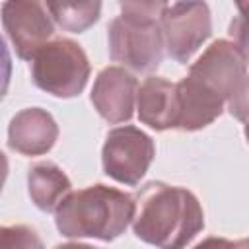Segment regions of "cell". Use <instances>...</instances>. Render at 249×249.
Here are the masks:
<instances>
[{
    "mask_svg": "<svg viewBox=\"0 0 249 249\" xmlns=\"http://www.w3.org/2000/svg\"><path fill=\"white\" fill-rule=\"evenodd\" d=\"M132 198L134 235L150 245L185 247L204 228L200 202L183 187L152 181Z\"/></svg>",
    "mask_w": 249,
    "mask_h": 249,
    "instance_id": "cell-1",
    "label": "cell"
},
{
    "mask_svg": "<svg viewBox=\"0 0 249 249\" xmlns=\"http://www.w3.org/2000/svg\"><path fill=\"white\" fill-rule=\"evenodd\" d=\"M134 198L107 185H89L70 191L54 210L58 231L70 239L119 237L132 220Z\"/></svg>",
    "mask_w": 249,
    "mask_h": 249,
    "instance_id": "cell-2",
    "label": "cell"
},
{
    "mask_svg": "<svg viewBox=\"0 0 249 249\" xmlns=\"http://www.w3.org/2000/svg\"><path fill=\"white\" fill-rule=\"evenodd\" d=\"M191 76L218 93L230 113L245 123L247 113V56L235 41H214L191 66Z\"/></svg>",
    "mask_w": 249,
    "mask_h": 249,
    "instance_id": "cell-3",
    "label": "cell"
},
{
    "mask_svg": "<svg viewBox=\"0 0 249 249\" xmlns=\"http://www.w3.org/2000/svg\"><path fill=\"white\" fill-rule=\"evenodd\" d=\"M31 78L39 89L54 97H74L88 84L89 60L70 39L47 41L31 58Z\"/></svg>",
    "mask_w": 249,
    "mask_h": 249,
    "instance_id": "cell-4",
    "label": "cell"
},
{
    "mask_svg": "<svg viewBox=\"0 0 249 249\" xmlns=\"http://www.w3.org/2000/svg\"><path fill=\"white\" fill-rule=\"evenodd\" d=\"M160 29L163 51L179 64H187L212 33L208 4L204 0H177L163 10Z\"/></svg>",
    "mask_w": 249,
    "mask_h": 249,
    "instance_id": "cell-5",
    "label": "cell"
},
{
    "mask_svg": "<svg viewBox=\"0 0 249 249\" xmlns=\"http://www.w3.org/2000/svg\"><path fill=\"white\" fill-rule=\"evenodd\" d=\"M156 148L152 138L136 126L124 124L107 132L101 163L105 175L123 185H136L148 171Z\"/></svg>",
    "mask_w": 249,
    "mask_h": 249,
    "instance_id": "cell-6",
    "label": "cell"
},
{
    "mask_svg": "<svg viewBox=\"0 0 249 249\" xmlns=\"http://www.w3.org/2000/svg\"><path fill=\"white\" fill-rule=\"evenodd\" d=\"M109 56L134 72L150 74L163 58V37L160 23L140 25L115 18L109 25Z\"/></svg>",
    "mask_w": 249,
    "mask_h": 249,
    "instance_id": "cell-7",
    "label": "cell"
},
{
    "mask_svg": "<svg viewBox=\"0 0 249 249\" xmlns=\"http://www.w3.org/2000/svg\"><path fill=\"white\" fill-rule=\"evenodd\" d=\"M2 25L18 56L23 60H31L54 33V21L45 0H6L2 6Z\"/></svg>",
    "mask_w": 249,
    "mask_h": 249,
    "instance_id": "cell-8",
    "label": "cell"
},
{
    "mask_svg": "<svg viewBox=\"0 0 249 249\" xmlns=\"http://www.w3.org/2000/svg\"><path fill=\"white\" fill-rule=\"evenodd\" d=\"M138 80L123 66L103 68L91 89V103L99 117L111 124L124 123L132 117L136 105Z\"/></svg>",
    "mask_w": 249,
    "mask_h": 249,
    "instance_id": "cell-9",
    "label": "cell"
},
{
    "mask_svg": "<svg viewBox=\"0 0 249 249\" xmlns=\"http://www.w3.org/2000/svg\"><path fill=\"white\" fill-rule=\"evenodd\" d=\"M58 138V126L51 113L27 107L14 115L8 126V146L21 156L47 154Z\"/></svg>",
    "mask_w": 249,
    "mask_h": 249,
    "instance_id": "cell-10",
    "label": "cell"
},
{
    "mask_svg": "<svg viewBox=\"0 0 249 249\" xmlns=\"http://www.w3.org/2000/svg\"><path fill=\"white\" fill-rule=\"evenodd\" d=\"M177 86V128L198 130L208 126L224 111V99L195 76H187Z\"/></svg>",
    "mask_w": 249,
    "mask_h": 249,
    "instance_id": "cell-11",
    "label": "cell"
},
{
    "mask_svg": "<svg viewBox=\"0 0 249 249\" xmlns=\"http://www.w3.org/2000/svg\"><path fill=\"white\" fill-rule=\"evenodd\" d=\"M138 119L154 130L177 128V86L160 76H148L136 89Z\"/></svg>",
    "mask_w": 249,
    "mask_h": 249,
    "instance_id": "cell-12",
    "label": "cell"
},
{
    "mask_svg": "<svg viewBox=\"0 0 249 249\" xmlns=\"http://www.w3.org/2000/svg\"><path fill=\"white\" fill-rule=\"evenodd\" d=\"M66 173L53 161H39L27 173V191L33 204L43 212H54L60 200L72 191Z\"/></svg>",
    "mask_w": 249,
    "mask_h": 249,
    "instance_id": "cell-13",
    "label": "cell"
},
{
    "mask_svg": "<svg viewBox=\"0 0 249 249\" xmlns=\"http://www.w3.org/2000/svg\"><path fill=\"white\" fill-rule=\"evenodd\" d=\"M53 21L70 33L91 27L101 14V0H45Z\"/></svg>",
    "mask_w": 249,
    "mask_h": 249,
    "instance_id": "cell-14",
    "label": "cell"
},
{
    "mask_svg": "<svg viewBox=\"0 0 249 249\" xmlns=\"http://www.w3.org/2000/svg\"><path fill=\"white\" fill-rule=\"evenodd\" d=\"M121 18L140 25L160 23L163 10L167 8V0H119Z\"/></svg>",
    "mask_w": 249,
    "mask_h": 249,
    "instance_id": "cell-15",
    "label": "cell"
},
{
    "mask_svg": "<svg viewBox=\"0 0 249 249\" xmlns=\"http://www.w3.org/2000/svg\"><path fill=\"white\" fill-rule=\"evenodd\" d=\"M43 241L27 226H0V247H41Z\"/></svg>",
    "mask_w": 249,
    "mask_h": 249,
    "instance_id": "cell-16",
    "label": "cell"
},
{
    "mask_svg": "<svg viewBox=\"0 0 249 249\" xmlns=\"http://www.w3.org/2000/svg\"><path fill=\"white\" fill-rule=\"evenodd\" d=\"M10 78H12V56L8 53L4 39L0 37V101L4 99V95L8 91Z\"/></svg>",
    "mask_w": 249,
    "mask_h": 249,
    "instance_id": "cell-17",
    "label": "cell"
},
{
    "mask_svg": "<svg viewBox=\"0 0 249 249\" xmlns=\"http://www.w3.org/2000/svg\"><path fill=\"white\" fill-rule=\"evenodd\" d=\"M6 177H8V158L4 152H0V193H2V187L6 183Z\"/></svg>",
    "mask_w": 249,
    "mask_h": 249,
    "instance_id": "cell-18",
    "label": "cell"
}]
</instances>
